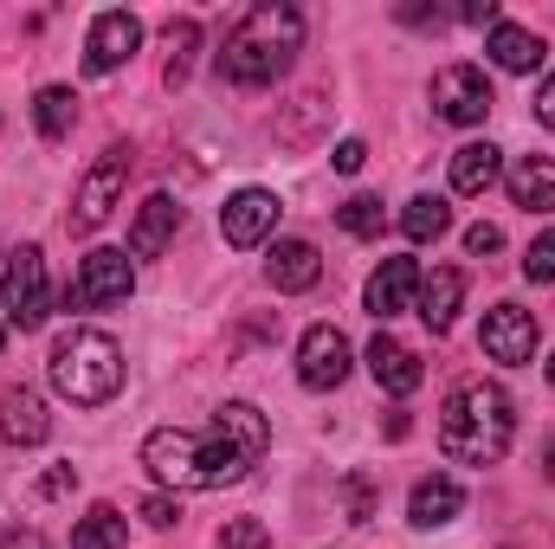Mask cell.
I'll return each mask as SVG.
<instances>
[{"mask_svg": "<svg viewBox=\"0 0 555 549\" xmlns=\"http://www.w3.org/2000/svg\"><path fill=\"white\" fill-rule=\"evenodd\" d=\"M266 446H272L266 413L253 401H227L207 426H155L142 439V465L168 491H227V485L253 478Z\"/></svg>", "mask_w": 555, "mask_h": 549, "instance_id": "1", "label": "cell"}, {"mask_svg": "<svg viewBox=\"0 0 555 549\" xmlns=\"http://www.w3.org/2000/svg\"><path fill=\"white\" fill-rule=\"evenodd\" d=\"M304 52V13L291 0H259L240 13V26L227 33L220 46V78L240 85V91H266L278 85Z\"/></svg>", "mask_w": 555, "mask_h": 549, "instance_id": "2", "label": "cell"}, {"mask_svg": "<svg viewBox=\"0 0 555 549\" xmlns=\"http://www.w3.org/2000/svg\"><path fill=\"white\" fill-rule=\"evenodd\" d=\"M517 439V408L498 382H459L439 401V446L452 465H498Z\"/></svg>", "mask_w": 555, "mask_h": 549, "instance_id": "3", "label": "cell"}, {"mask_svg": "<svg viewBox=\"0 0 555 549\" xmlns=\"http://www.w3.org/2000/svg\"><path fill=\"white\" fill-rule=\"evenodd\" d=\"M46 375L72 408H111L124 395V349L104 330H65L46 356Z\"/></svg>", "mask_w": 555, "mask_h": 549, "instance_id": "4", "label": "cell"}, {"mask_svg": "<svg viewBox=\"0 0 555 549\" xmlns=\"http://www.w3.org/2000/svg\"><path fill=\"white\" fill-rule=\"evenodd\" d=\"M0 297H7V323L13 330H39L52 317V284H46V253L39 246H13Z\"/></svg>", "mask_w": 555, "mask_h": 549, "instance_id": "5", "label": "cell"}, {"mask_svg": "<svg viewBox=\"0 0 555 549\" xmlns=\"http://www.w3.org/2000/svg\"><path fill=\"white\" fill-rule=\"evenodd\" d=\"M124 181H130V149H104V155L91 162V175H85L78 201H72V233H98V227L117 214Z\"/></svg>", "mask_w": 555, "mask_h": 549, "instance_id": "6", "label": "cell"}, {"mask_svg": "<svg viewBox=\"0 0 555 549\" xmlns=\"http://www.w3.org/2000/svg\"><path fill=\"white\" fill-rule=\"evenodd\" d=\"M130 291H137V266H130V253L98 246V253H85V266H78L72 304H78V310H117Z\"/></svg>", "mask_w": 555, "mask_h": 549, "instance_id": "7", "label": "cell"}, {"mask_svg": "<svg viewBox=\"0 0 555 549\" xmlns=\"http://www.w3.org/2000/svg\"><path fill=\"white\" fill-rule=\"evenodd\" d=\"M491 78H485V65H446L439 78H433V111L446 117V124H459V130H472V124H485L491 117Z\"/></svg>", "mask_w": 555, "mask_h": 549, "instance_id": "8", "label": "cell"}, {"mask_svg": "<svg viewBox=\"0 0 555 549\" xmlns=\"http://www.w3.org/2000/svg\"><path fill=\"white\" fill-rule=\"evenodd\" d=\"M537 343H543V330H537V317H530L524 304H491V310H485L478 349H485L491 362L524 369V362H537Z\"/></svg>", "mask_w": 555, "mask_h": 549, "instance_id": "9", "label": "cell"}, {"mask_svg": "<svg viewBox=\"0 0 555 549\" xmlns=\"http://www.w3.org/2000/svg\"><path fill=\"white\" fill-rule=\"evenodd\" d=\"M343 375H349V336L336 323H310L297 343V382L310 395H330V388H343Z\"/></svg>", "mask_w": 555, "mask_h": 549, "instance_id": "10", "label": "cell"}, {"mask_svg": "<svg viewBox=\"0 0 555 549\" xmlns=\"http://www.w3.org/2000/svg\"><path fill=\"white\" fill-rule=\"evenodd\" d=\"M142 46V20L137 13H124V7H111V13H98L91 20V33H85V72H117V65H130Z\"/></svg>", "mask_w": 555, "mask_h": 549, "instance_id": "11", "label": "cell"}, {"mask_svg": "<svg viewBox=\"0 0 555 549\" xmlns=\"http://www.w3.org/2000/svg\"><path fill=\"white\" fill-rule=\"evenodd\" d=\"M278 227V194L272 188H240L227 207H220V233L227 246H266Z\"/></svg>", "mask_w": 555, "mask_h": 549, "instance_id": "12", "label": "cell"}, {"mask_svg": "<svg viewBox=\"0 0 555 549\" xmlns=\"http://www.w3.org/2000/svg\"><path fill=\"white\" fill-rule=\"evenodd\" d=\"M362 297H369V317H375V323H388V317L414 310V297H420V266H414V259H382Z\"/></svg>", "mask_w": 555, "mask_h": 549, "instance_id": "13", "label": "cell"}, {"mask_svg": "<svg viewBox=\"0 0 555 549\" xmlns=\"http://www.w3.org/2000/svg\"><path fill=\"white\" fill-rule=\"evenodd\" d=\"M369 375H375V388H388V395H414L420 382H426L420 356L401 336H388V330H375V343H369Z\"/></svg>", "mask_w": 555, "mask_h": 549, "instance_id": "14", "label": "cell"}, {"mask_svg": "<svg viewBox=\"0 0 555 549\" xmlns=\"http://www.w3.org/2000/svg\"><path fill=\"white\" fill-rule=\"evenodd\" d=\"M459 304H465V272H459V266H439L433 278H420L414 310H420V323H426L433 336H446V330L459 323Z\"/></svg>", "mask_w": 555, "mask_h": 549, "instance_id": "15", "label": "cell"}, {"mask_svg": "<svg viewBox=\"0 0 555 549\" xmlns=\"http://www.w3.org/2000/svg\"><path fill=\"white\" fill-rule=\"evenodd\" d=\"M181 233V207L168 194H149L137 207V227H130V259H162Z\"/></svg>", "mask_w": 555, "mask_h": 549, "instance_id": "16", "label": "cell"}, {"mask_svg": "<svg viewBox=\"0 0 555 549\" xmlns=\"http://www.w3.org/2000/svg\"><path fill=\"white\" fill-rule=\"evenodd\" d=\"M459 511H465V485H459V478H446V472L420 478L414 498H408V518H414V531H446Z\"/></svg>", "mask_w": 555, "mask_h": 549, "instance_id": "17", "label": "cell"}, {"mask_svg": "<svg viewBox=\"0 0 555 549\" xmlns=\"http://www.w3.org/2000/svg\"><path fill=\"white\" fill-rule=\"evenodd\" d=\"M52 433V413L33 388H0V439L7 446H39Z\"/></svg>", "mask_w": 555, "mask_h": 549, "instance_id": "18", "label": "cell"}, {"mask_svg": "<svg viewBox=\"0 0 555 549\" xmlns=\"http://www.w3.org/2000/svg\"><path fill=\"white\" fill-rule=\"evenodd\" d=\"M485 52H491V65H498V72H517V78H524V72H537V65H543V52H550V46H543L530 26L498 20V26H491V39H485Z\"/></svg>", "mask_w": 555, "mask_h": 549, "instance_id": "19", "label": "cell"}, {"mask_svg": "<svg viewBox=\"0 0 555 549\" xmlns=\"http://www.w3.org/2000/svg\"><path fill=\"white\" fill-rule=\"evenodd\" d=\"M266 278H272V291H310L323 278V259L310 240H278L272 259H266Z\"/></svg>", "mask_w": 555, "mask_h": 549, "instance_id": "20", "label": "cell"}, {"mask_svg": "<svg viewBox=\"0 0 555 549\" xmlns=\"http://www.w3.org/2000/svg\"><path fill=\"white\" fill-rule=\"evenodd\" d=\"M498 175H504V149H498V142H465V149H452V188H459V194H491Z\"/></svg>", "mask_w": 555, "mask_h": 549, "instance_id": "21", "label": "cell"}, {"mask_svg": "<svg viewBox=\"0 0 555 549\" xmlns=\"http://www.w3.org/2000/svg\"><path fill=\"white\" fill-rule=\"evenodd\" d=\"M504 181H511V201L524 214H555V162L550 155H524Z\"/></svg>", "mask_w": 555, "mask_h": 549, "instance_id": "22", "label": "cell"}, {"mask_svg": "<svg viewBox=\"0 0 555 549\" xmlns=\"http://www.w3.org/2000/svg\"><path fill=\"white\" fill-rule=\"evenodd\" d=\"M72 549H130V524L117 505H91L72 531Z\"/></svg>", "mask_w": 555, "mask_h": 549, "instance_id": "23", "label": "cell"}, {"mask_svg": "<svg viewBox=\"0 0 555 549\" xmlns=\"http://www.w3.org/2000/svg\"><path fill=\"white\" fill-rule=\"evenodd\" d=\"M194 52H201V20H194V13L168 20V65H162V85H168V91H181V85H188Z\"/></svg>", "mask_w": 555, "mask_h": 549, "instance_id": "24", "label": "cell"}, {"mask_svg": "<svg viewBox=\"0 0 555 549\" xmlns=\"http://www.w3.org/2000/svg\"><path fill=\"white\" fill-rule=\"evenodd\" d=\"M33 124H39V137L46 142L72 137V124H78V98H72L65 85H46V91L33 98Z\"/></svg>", "mask_w": 555, "mask_h": 549, "instance_id": "25", "label": "cell"}, {"mask_svg": "<svg viewBox=\"0 0 555 549\" xmlns=\"http://www.w3.org/2000/svg\"><path fill=\"white\" fill-rule=\"evenodd\" d=\"M401 233H408L414 246L446 240V233H452V207H446L439 194H414V201H408V214H401Z\"/></svg>", "mask_w": 555, "mask_h": 549, "instance_id": "26", "label": "cell"}, {"mask_svg": "<svg viewBox=\"0 0 555 549\" xmlns=\"http://www.w3.org/2000/svg\"><path fill=\"white\" fill-rule=\"evenodd\" d=\"M336 227H343L349 240H382V201H375V194H349V201L336 207Z\"/></svg>", "mask_w": 555, "mask_h": 549, "instance_id": "27", "label": "cell"}, {"mask_svg": "<svg viewBox=\"0 0 555 549\" xmlns=\"http://www.w3.org/2000/svg\"><path fill=\"white\" fill-rule=\"evenodd\" d=\"M214 549H272V537H266L259 518H227V531L214 537Z\"/></svg>", "mask_w": 555, "mask_h": 549, "instance_id": "28", "label": "cell"}, {"mask_svg": "<svg viewBox=\"0 0 555 549\" xmlns=\"http://www.w3.org/2000/svg\"><path fill=\"white\" fill-rule=\"evenodd\" d=\"M343 511H349V524H369V518H375V485H369L362 472L343 478Z\"/></svg>", "mask_w": 555, "mask_h": 549, "instance_id": "29", "label": "cell"}, {"mask_svg": "<svg viewBox=\"0 0 555 549\" xmlns=\"http://www.w3.org/2000/svg\"><path fill=\"white\" fill-rule=\"evenodd\" d=\"M524 278L530 284H555V227L543 240H530V253H524Z\"/></svg>", "mask_w": 555, "mask_h": 549, "instance_id": "30", "label": "cell"}, {"mask_svg": "<svg viewBox=\"0 0 555 549\" xmlns=\"http://www.w3.org/2000/svg\"><path fill=\"white\" fill-rule=\"evenodd\" d=\"M317 117H323V91H304V98H297V124H284L278 142H310V124H317Z\"/></svg>", "mask_w": 555, "mask_h": 549, "instance_id": "31", "label": "cell"}, {"mask_svg": "<svg viewBox=\"0 0 555 549\" xmlns=\"http://www.w3.org/2000/svg\"><path fill=\"white\" fill-rule=\"evenodd\" d=\"M137 518H142V524H155V531H175V524H181V505H175L168 491H155V498H142Z\"/></svg>", "mask_w": 555, "mask_h": 549, "instance_id": "32", "label": "cell"}, {"mask_svg": "<svg viewBox=\"0 0 555 549\" xmlns=\"http://www.w3.org/2000/svg\"><path fill=\"white\" fill-rule=\"evenodd\" d=\"M330 162H336V175H356V168L369 162V142H362V137H343V142H336V155H330Z\"/></svg>", "mask_w": 555, "mask_h": 549, "instance_id": "33", "label": "cell"}, {"mask_svg": "<svg viewBox=\"0 0 555 549\" xmlns=\"http://www.w3.org/2000/svg\"><path fill=\"white\" fill-rule=\"evenodd\" d=\"M498 246H504V233H498L491 220H478V227L465 233V253H478V259H485V253H498Z\"/></svg>", "mask_w": 555, "mask_h": 549, "instance_id": "34", "label": "cell"}, {"mask_svg": "<svg viewBox=\"0 0 555 549\" xmlns=\"http://www.w3.org/2000/svg\"><path fill=\"white\" fill-rule=\"evenodd\" d=\"M72 485H78V465H52V472L39 478V498H65Z\"/></svg>", "mask_w": 555, "mask_h": 549, "instance_id": "35", "label": "cell"}, {"mask_svg": "<svg viewBox=\"0 0 555 549\" xmlns=\"http://www.w3.org/2000/svg\"><path fill=\"white\" fill-rule=\"evenodd\" d=\"M459 20L465 26H498L504 13H498V0H472V7H459Z\"/></svg>", "mask_w": 555, "mask_h": 549, "instance_id": "36", "label": "cell"}, {"mask_svg": "<svg viewBox=\"0 0 555 549\" xmlns=\"http://www.w3.org/2000/svg\"><path fill=\"white\" fill-rule=\"evenodd\" d=\"M530 111H537V124H543V130H555V72L543 78V91H537V104H530Z\"/></svg>", "mask_w": 555, "mask_h": 549, "instance_id": "37", "label": "cell"}, {"mask_svg": "<svg viewBox=\"0 0 555 549\" xmlns=\"http://www.w3.org/2000/svg\"><path fill=\"white\" fill-rule=\"evenodd\" d=\"M0 549H46V537H39V531H7Z\"/></svg>", "mask_w": 555, "mask_h": 549, "instance_id": "38", "label": "cell"}, {"mask_svg": "<svg viewBox=\"0 0 555 549\" xmlns=\"http://www.w3.org/2000/svg\"><path fill=\"white\" fill-rule=\"evenodd\" d=\"M543 472H550V485H555V439H550V452H543Z\"/></svg>", "mask_w": 555, "mask_h": 549, "instance_id": "39", "label": "cell"}, {"mask_svg": "<svg viewBox=\"0 0 555 549\" xmlns=\"http://www.w3.org/2000/svg\"><path fill=\"white\" fill-rule=\"evenodd\" d=\"M550 388H555V356H550Z\"/></svg>", "mask_w": 555, "mask_h": 549, "instance_id": "40", "label": "cell"}, {"mask_svg": "<svg viewBox=\"0 0 555 549\" xmlns=\"http://www.w3.org/2000/svg\"><path fill=\"white\" fill-rule=\"evenodd\" d=\"M0 349H7V323H0Z\"/></svg>", "mask_w": 555, "mask_h": 549, "instance_id": "41", "label": "cell"}]
</instances>
